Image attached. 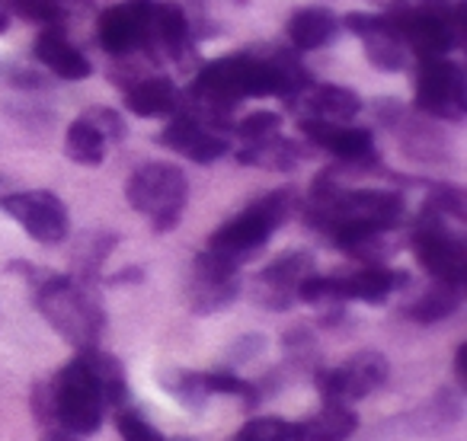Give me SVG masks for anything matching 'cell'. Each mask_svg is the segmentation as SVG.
Here are the masks:
<instances>
[{"instance_id":"e575fe53","label":"cell","mask_w":467,"mask_h":441,"mask_svg":"<svg viewBox=\"0 0 467 441\" xmlns=\"http://www.w3.org/2000/svg\"><path fill=\"white\" fill-rule=\"evenodd\" d=\"M112 285H119V282H141V269H125V272L112 275Z\"/></svg>"},{"instance_id":"836d02e7","label":"cell","mask_w":467,"mask_h":441,"mask_svg":"<svg viewBox=\"0 0 467 441\" xmlns=\"http://www.w3.org/2000/svg\"><path fill=\"white\" fill-rule=\"evenodd\" d=\"M454 374H458L461 387L467 384V345H458V355H454Z\"/></svg>"},{"instance_id":"484cf974","label":"cell","mask_w":467,"mask_h":441,"mask_svg":"<svg viewBox=\"0 0 467 441\" xmlns=\"http://www.w3.org/2000/svg\"><path fill=\"white\" fill-rule=\"evenodd\" d=\"M186 14H182L180 4H154L150 10V39L161 42L167 52H180L182 42H186Z\"/></svg>"},{"instance_id":"ba28073f","label":"cell","mask_w":467,"mask_h":441,"mask_svg":"<svg viewBox=\"0 0 467 441\" xmlns=\"http://www.w3.org/2000/svg\"><path fill=\"white\" fill-rule=\"evenodd\" d=\"M237 262L224 260V256L205 253L195 256L192 272H189L186 285V301L195 313H218L224 307H231L241 294V272H237Z\"/></svg>"},{"instance_id":"1f68e13d","label":"cell","mask_w":467,"mask_h":441,"mask_svg":"<svg viewBox=\"0 0 467 441\" xmlns=\"http://www.w3.org/2000/svg\"><path fill=\"white\" fill-rule=\"evenodd\" d=\"M116 426H119L122 441H167L148 419H144V415H138V413H119Z\"/></svg>"},{"instance_id":"2e32d148","label":"cell","mask_w":467,"mask_h":441,"mask_svg":"<svg viewBox=\"0 0 467 441\" xmlns=\"http://www.w3.org/2000/svg\"><path fill=\"white\" fill-rule=\"evenodd\" d=\"M397 26V33L403 36L407 46H413L422 58L429 55H448V48L458 46V33H454V23L441 14H400L390 16Z\"/></svg>"},{"instance_id":"d6986e66","label":"cell","mask_w":467,"mask_h":441,"mask_svg":"<svg viewBox=\"0 0 467 441\" xmlns=\"http://www.w3.org/2000/svg\"><path fill=\"white\" fill-rule=\"evenodd\" d=\"M337 33H339V16L327 7H301L288 20V42L298 52L324 48Z\"/></svg>"},{"instance_id":"d4e9b609","label":"cell","mask_w":467,"mask_h":441,"mask_svg":"<svg viewBox=\"0 0 467 441\" xmlns=\"http://www.w3.org/2000/svg\"><path fill=\"white\" fill-rule=\"evenodd\" d=\"M65 154L71 157L74 163H80V167H97L106 157V138L80 116V118H74L65 135Z\"/></svg>"},{"instance_id":"ac0fdd59","label":"cell","mask_w":467,"mask_h":441,"mask_svg":"<svg viewBox=\"0 0 467 441\" xmlns=\"http://www.w3.org/2000/svg\"><path fill=\"white\" fill-rule=\"evenodd\" d=\"M358 419L343 403H324L314 415L292 422L295 441H346L356 432Z\"/></svg>"},{"instance_id":"52a82bcc","label":"cell","mask_w":467,"mask_h":441,"mask_svg":"<svg viewBox=\"0 0 467 441\" xmlns=\"http://www.w3.org/2000/svg\"><path fill=\"white\" fill-rule=\"evenodd\" d=\"M416 106L435 118L461 122L467 112L464 71H461V65L448 61L445 55H429V58H422L420 84H416Z\"/></svg>"},{"instance_id":"5bb4252c","label":"cell","mask_w":467,"mask_h":441,"mask_svg":"<svg viewBox=\"0 0 467 441\" xmlns=\"http://www.w3.org/2000/svg\"><path fill=\"white\" fill-rule=\"evenodd\" d=\"M161 144L170 150H176V154L189 157V160H195V163H212L227 154L224 138L214 135L199 116H189V112L186 116H176L173 122L163 128Z\"/></svg>"},{"instance_id":"f546056e","label":"cell","mask_w":467,"mask_h":441,"mask_svg":"<svg viewBox=\"0 0 467 441\" xmlns=\"http://www.w3.org/2000/svg\"><path fill=\"white\" fill-rule=\"evenodd\" d=\"M237 441H295L292 422L279 419V415H260V419H250L241 428Z\"/></svg>"},{"instance_id":"cb8c5ba5","label":"cell","mask_w":467,"mask_h":441,"mask_svg":"<svg viewBox=\"0 0 467 441\" xmlns=\"http://www.w3.org/2000/svg\"><path fill=\"white\" fill-rule=\"evenodd\" d=\"M461 307V285H448V282H432L413 304L407 307V317L413 323H439L448 320Z\"/></svg>"},{"instance_id":"6da1fadb","label":"cell","mask_w":467,"mask_h":441,"mask_svg":"<svg viewBox=\"0 0 467 441\" xmlns=\"http://www.w3.org/2000/svg\"><path fill=\"white\" fill-rule=\"evenodd\" d=\"M33 406L42 422L65 435H93L103 426L106 400L84 358H74L55 374L48 387H36Z\"/></svg>"},{"instance_id":"4fadbf2b","label":"cell","mask_w":467,"mask_h":441,"mask_svg":"<svg viewBox=\"0 0 467 441\" xmlns=\"http://www.w3.org/2000/svg\"><path fill=\"white\" fill-rule=\"evenodd\" d=\"M346 26L365 42V55L378 71H403L407 65V42L397 33L390 16H375V14H349Z\"/></svg>"},{"instance_id":"9a60e30c","label":"cell","mask_w":467,"mask_h":441,"mask_svg":"<svg viewBox=\"0 0 467 441\" xmlns=\"http://www.w3.org/2000/svg\"><path fill=\"white\" fill-rule=\"evenodd\" d=\"M301 131H305L317 148L337 154L339 160H349V163L375 160V138H371L368 128L324 122V118H305V122H301Z\"/></svg>"},{"instance_id":"4316f807","label":"cell","mask_w":467,"mask_h":441,"mask_svg":"<svg viewBox=\"0 0 467 441\" xmlns=\"http://www.w3.org/2000/svg\"><path fill=\"white\" fill-rule=\"evenodd\" d=\"M112 243H116V237H109V234L84 237L80 247H78V253H74V279L93 285L97 275H99V266H103V260L112 253Z\"/></svg>"},{"instance_id":"d6a6232c","label":"cell","mask_w":467,"mask_h":441,"mask_svg":"<svg viewBox=\"0 0 467 441\" xmlns=\"http://www.w3.org/2000/svg\"><path fill=\"white\" fill-rule=\"evenodd\" d=\"M14 10L20 16H26L29 23H58L61 7L58 0H10Z\"/></svg>"},{"instance_id":"7402d4cb","label":"cell","mask_w":467,"mask_h":441,"mask_svg":"<svg viewBox=\"0 0 467 441\" xmlns=\"http://www.w3.org/2000/svg\"><path fill=\"white\" fill-rule=\"evenodd\" d=\"M307 109L314 118H324V122H349L362 112V97L349 87L339 84H317L307 90Z\"/></svg>"},{"instance_id":"e0dca14e","label":"cell","mask_w":467,"mask_h":441,"mask_svg":"<svg viewBox=\"0 0 467 441\" xmlns=\"http://www.w3.org/2000/svg\"><path fill=\"white\" fill-rule=\"evenodd\" d=\"M407 282L403 272H390L381 266H365L356 275H333V288H337V301H365V304H381L388 294H394L397 288Z\"/></svg>"},{"instance_id":"44dd1931","label":"cell","mask_w":467,"mask_h":441,"mask_svg":"<svg viewBox=\"0 0 467 441\" xmlns=\"http://www.w3.org/2000/svg\"><path fill=\"white\" fill-rule=\"evenodd\" d=\"M125 109L144 118L173 116V112L180 109V90H176L173 80H167V77L141 80V84H135L125 93Z\"/></svg>"},{"instance_id":"74e56055","label":"cell","mask_w":467,"mask_h":441,"mask_svg":"<svg viewBox=\"0 0 467 441\" xmlns=\"http://www.w3.org/2000/svg\"><path fill=\"white\" fill-rule=\"evenodd\" d=\"M55 441H67V438H55Z\"/></svg>"},{"instance_id":"9c48e42d","label":"cell","mask_w":467,"mask_h":441,"mask_svg":"<svg viewBox=\"0 0 467 441\" xmlns=\"http://www.w3.org/2000/svg\"><path fill=\"white\" fill-rule=\"evenodd\" d=\"M390 377V364L381 352H356L346 364L327 371L320 377V394H324V403H349L365 400L375 390L384 387V381Z\"/></svg>"},{"instance_id":"8992f818","label":"cell","mask_w":467,"mask_h":441,"mask_svg":"<svg viewBox=\"0 0 467 441\" xmlns=\"http://www.w3.org/2000/svg\"><path fill=\"white\" fill-rule=\"evenodd\" d=\"M0 208H4L33 241L46 243V247L67 241V234H71V218H67L65 201L55 192H46V189L7 192L0 199Z\"/></svg>"},{"instance_id":"8d00e7d4","label":"cell","mask_w":467,"mask_h":441,"mask_svg":"<svg viewBox=\"0 0 467 441\" xmlns=\"http://www.w3.org/2000/svg\"><path fill=\"white\" fill-rule=\"evenodd\" d=\"M7 192H10V182L4 179V176H0V199H4V195H7Z\"/></svg>"},{"instance_id":"8fae6325","label":"cell","mask_w":467,"mask_h":441,"mask_svg":"<svg viewBox=\"0 0 467 441\" xmlns=\"http://www.w3.org/2000/svg\"><path fill=\"white\" fill-rule=\"evenodd\" d=\"M317 269L314 253L307 250H292L273 260L254 282V298L256 304L269 307V311H288L298 301V285Z\"/></svg>"},{"instance_id":"7a4b0ae2","label":"cell","mask_w":467,"mask_h":441,"mask_svg":"<svg viewBox=\"0 0 467 441\" xmlns=\"http://www.w3.org/2000/svg\"><path fill=\"white\" fill-rule=\"evenodd\" d=\"M282 93V65L260 61L250 55H227L205 65L195 77L192 97L208 109V116H224L231 106L250 97Z\"/></svg>"},{"instance_id":"4dcf8cb0","label":"cell","mask_w":467,"mask_h":441,"mask_svg":"<svg viewBox=\"0 0 467 441\" xmlns=\"http://www.w3.org/2000/svg\"><path fill=\"white\" fill-rule=\"evenodd\" d=\"M84 118L93 125V128L99 131V135L106 138V144L122 141V138H125V122H122V116H119L116 109H106V106H93V109L84 112Z\"/></svg>"},{"instance_id":"277c9868","label":"cell","mask_w":467,"mask_h":441,"mask_svg":"<svg viewBox=\"0 0 467 441\" xmlns=\"http://www.w3.org/2000/svg\"><path fill=\"white\" fill-rule=\"evenodd\" d=\"M295 208V189H275V192L256 199L250 208H244L237 218L221 224L212 237H208V250L231 262H247L266 247L269 237L279 231L282 220L292 214Z\"/></svg>"},{"instance_id":"f35d334b","label":"cell","mask_w":467,"mask_h":441,"mask_svg":"<svg viewBox=\"0 0 467 441\" xmlns=\"http://www.w3.org/2000/svg\"><path fill=\"white\" fill-rule=\"evenodd\" d=\"M234 441H237V438H234Z\"/></svg>"},{"instance_id":"603a6c76","label":"cell","mask_w":467,"mask_h":441,"mask_svg":"<svg viewBox=\"0 0 467 441\" xmlns=\"http://www.w3.org/2000/svg\"><path fill=\"white\" fill-rule=\"evenodd\" d=\"M80 358H84L87 368H90L93 377H97L99 394H103L106 406H119V403H125V396H129V384H125L122 362H119L116 355H109V352H99L97 345L80 349Z\"/></svg>"},{"instance_id":"3957f363","label":"cell","mask_w":467,"mask_h":441,"mask_svg":"<svg viewBox=\"0 0 467 441\" xmlns=\"http://www.w3.org/2000/svg\"><path fill=\"white\" fill-rule=\"evenodd\" d=\"M36 307L74 349H90L103 336V307L93 294V285L74 275L48 272L36 285Z\"/></svg>"},{"instance_id":"f1b7e54d","label":"cell","mask_w":467,"mask_h":441,"mask_svg":"<svg viewBox=\"0 0 467 441\" xmlns=\"http://www.w3.org/2000/svg\"><path fill=\"white\" fill-rule=\"evenodd\" d=\"M202 377V387L205 394H221V396H247L250 403L256 400V390L254 384L244 381L237 371H208V374H199Z\"/></svg>"},{"instance_id":"83f0119b","label":"cell","mask_w":467,"mask_h":441,"mask_svg":"<svg viewBox=\"0 0 467 441\" xmlns=\"http://www.w3.org/2000/svg\"><path fill=\"white\" fill-rule=\"evenodd\" d=\"M282 128L279 112H250L244 122H237V138L244 141V148H256V144L275 138Z\"/></svg>"},{"instance_id":"5b68a950","label":"cell","mask_w":467,"mask_h":441,"mask_svg":"<svg viewBox=\"0 0 467 441\" xmlns=\"http://www.w3.org/2000/svg\"><path fill=\"white\" fill-rule=\"evenodd\" d=\"M125 199L135 211L150 218L154 231H173L189 201L186 173L173 163H141L125 182Z\"/></svg>"},{"instance_id":"7c38bea8","label":"cell","mask_w":467,"mask_h":441,"mask_svg":"<svg viewBox=\"0 0 467 441\" xmlns=\"http://www.w3.org/2000/svg\"><path fill=\"white\" fill-rule=\"evenodd\" d=\"M150 10L154 0H122L99 16V46L109 55H129L150 42Z\"/></svg>"},{"instance_id":"d590c367","label":"cell","mask_w":467,"mask_h":441,"mask_svg":"<svg viewBox=\"0 0 467 441\" xmlns=\"http://www.w3.org/2000/svg\"><path fill=\"white\" fill-rule=\"evenodd\" d=\"M7 26H10L7 14H4V10H0V33H7Z\"/></svg>"},{"instance_id":"ffe728a7","label":"cell","mask_w":467,"mask_h":441,"mask_svg":"<svg viewBox=\"0 0 467 441\" xmlns=\"http://www.w3.org/2000/svg\"><path fill=\"white\" fill-rule=\"evenodd\" d=\"M36 58L61 80H87L93 74L90 61H87L84 52L71 46L65 36L58 33H42L39 42H36Z\"/></svg>"},{"instance_id":"30bf717a","label":"cell","mask_w":467,"mask_h":441,"mask_svg":"<svg viewBox=\"0 0 467 441\" xmlns=\"http://www.w3.org/2000/svg\"><path fill=\"white\" fill-rule=\"evenodd\" d=\"M413 247L420 262L429 269L435 282H448V285H464L467 279V250L464 241L458 234L441 224V214L439 218H426L416 228L413 234Z\"/></svg>"}]
</instances>
